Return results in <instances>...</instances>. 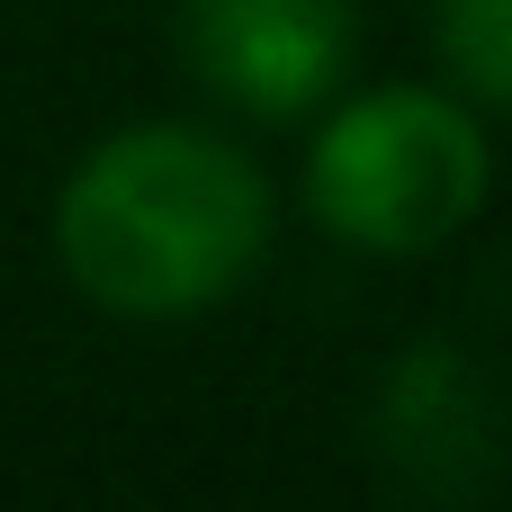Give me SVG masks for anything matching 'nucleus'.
<instances>
[{"label": "nucleus", "mask_w": 512, "mask_h": 512, "mask_svg": "<svg viewBox=\"0 0 512 512\" xmlns=\"http://www.w3.org/2000/svg\"><path fill=\"white\" fill-rule=\"evenodd\" d=\"M270 225V180L234 135L144 117L72 162L54 198V261L117 324H189L261 270Z\"/></svg>", "instance_id": "1"}, {"label": "nucleus", "mask_w": 512, "mask_h": 512, "mask_svg": "<svg viewBox=\"0 0 512 512\" xmlns=\"http://www.w3.org/2000/svg\"><path fill=\"white\" fill-rule=\"evenodd\" d=\"M495 144L477 99L441 81L342 90L306 144V207L333 243L369 261H423L486 216Z\"/></svg>", "instance_id": "2"}, {"label": "nucleus", "mask_w": 512, "mask_h": 512, "mask_svg": "<svg viewBox=\"0 0 512 512\" xmlns=\"http://www.w3.org/2000/svg\"><path fill=\"white\" fill-rule=\"evenodd\" d=\"M360 441L387 495L414 512H477L512 477V396L468 342L423 333L369 369Z\"/></svg>", "instance_id": "3"}, {"label": "nucleus", "mask_w": 512, "mask_h": 512, "mask_svg": "<svg viewBox=\"0 0 512 512\" xmlns=\"http://www.w3.org/2000/svg\"><path fill=\"white\" fill-rule=\"evenodd\" d=\"M180 54L243 117H324L360 63V0H180Z\"/></svg>", "instance_id": "4"}, {"label": "nucleus", "mask_w": 512, "mask_h": 512, "mask_svg": "<svg viewBox=\"0 0 512 512\" xmlns=\"http://www.w3.org/2000/svg\"><path fill=\"white\" fill-rule=\"evenodd\" d=\"M432 45L459 99L512 117V0H432Z\"/></svg>", "instance_id": "5"}]
</instances>
